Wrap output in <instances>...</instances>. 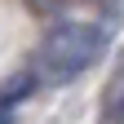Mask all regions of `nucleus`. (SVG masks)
<instances>
[{"label": "nucleus", "mask_w": 124, "mask_h": 124, "mask_svg": "<svg viewBox=\"0 0 124 124\" xmlns=\"http://www.w3.org/2000/svg\"><path fill=\"white\" fill-rule=\"evenodd\" d=\"M106 44V31L93 27V22H58L40 44V58H36V80L40 84H62L71 75H80L93 58L102 53Z\"/></svg>", "instance_id": "obj_1"}, {"label": "nucleus", "mask_w": 124, "mask_h": 124, "mask_svg": "<svg viewBox=\"0 0 124 124\" xmlns=\"http://www.w3.org/2000/svg\"><path fill=\"white\" fill-rule=\"evenodd\" d=\"M106 120H124V62L115 67L111 84H106Z\"/></svg>", "instance_id": "obj_2"}]
</instances>
